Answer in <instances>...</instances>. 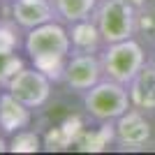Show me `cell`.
Instances as JSON below:
<instances>
[{
  "instance_id": "cell-11",
  "label": "cell",
  "mask_w": 155,
  "mask_h": 155,
  "mask_svg": "<svg viewBox=\"0 0 155 155\" xmlns=\"http://www.w3.org/2000/svg\"><path fill=\"white\" fill-rule=\"evenodd\" d=\"M132 107L139 111H155V65L146 63L143 70L127 84Z\"/></svg>"
},
{
  "instance_id": "cell-12",
  "label": "cell",
  "mask_w": 155,
  "mask_h": 155,
  "mask_svg": "<svg viewBox=\"0 0 155 155\" xmlns=\"http://www.w3.org/2000/svg\"><path fill=\"white\" fill-rule=\"evenodd\" d=\"M97 2L100 0H53V7H56V16L63 23H77V21L91 19L97 9Z\"/></svg>"
},
{
  "instance_id": "cell-21",
  "label": "cell",
  "mask_w": 155,
  "mask_h": 155,
  "mask_svg": "<svg viewBox=\"0 0 155 155\" xmlns=\"http://www.w3.org/2000/svg\"><path fill=\"white\" fill-rule=\"evenodd\" d=\"M0 7H2V0H0Z\"/></svg>"
},
{
  "instance_id": "cell-5",
  "label": "cell",
  "mask_w": 155,
  "mask_h": 155,
  "mask_svg": "<svg viewBox=\"0 0 155 155\" xmlns=\"http://www.w3.org/2000/svg\"><path fill=\"white\" fill-rule=\"evenodd\" d=\"M51 79L37 67H23L16 77L7 84L5 91H9L16 100L28 104L30 109H42L51 97Z\"/></svg>"
},
{
  "instance_id": "cell-14",
  "label": "cell",
  "mask_w": 155,
  "mask_h": 155,
  "mask_svg": "<svg viewBox=\"0 0 155 155\" xmlns=\"http://www.w3.org/2000/svg\"><path fill=\"white\" fill-rule=\"evenodd\" d=\"M143 46L155 49V0L143 2L137 9V35H134Z\"/></svg>"
},
{
  "instance_id": "cell-3",
  "label": "cell",
  "mask_w": 155,
  "mask_h": 155,
  "mask_svg": "<svg viewBox=\"0 0 155 155\" xmlns=\"http://www.w3.org/2000/svg\"><path fill=\"white\" fill-rule=\"evenodd\" d=\"M100 58H102L104 77L125 86L148 63L146 60V46L137 37L120 39V42H114V44H104V49L100 51Z\"/></svg>"
},
{
  "instance_id": "cell-7",
  "label": "cell",
  "mask_w": 155,
  "mask_h": 155,
  "mask_svg": "<svg viewBox=\"0 0 155 155\" xmlns=\"http://www.w3.org/2000/svg\"><path fill=\"white\" fill-rule=\"evenodd\" d=\"M114 132L120 148H141L150 139V123L143 118V111L132 107L114 123Z\"/></svg>"
},
{
  "instance_id": "cell-15",
  "label": "cell",
  "mask_w": 155,
  "mask_h": 155,
  "mask_svg": "<svg viewBox=\"0 0 155 155\" xmlns=\"http://www.w3.org/2000/svg\"><path fill=\"white\" fill-rule=\"evenodd\" d=\"M23 35H26V30L12 16L0 19V51L2 53L19 51V46H23Z\"/></svg>"
},
{
  "instance_id": "cell-20",
  "label": "cell",
  "mask_w": 155,
  "mask_h": 155,
  "mask_svg": "<svg viewBox=\"0 0 155 155\" xmlns=\"http://www.w3.org/2000/svg\"><path fill=\"white\" fill-rule=\"evenodd\" d=\"M2 91H5V88H2V86H0V95H2Z\"/></svg>"
},
{
  "instance_id": "cell-6",
  "label": "cell",
  "mask_w": 155,
  "mask_h": 155,
  "mask_svg": "<svg viewBox=\"0 0 155 155\" xmlns=\"http://www.w3.org/2000/svg\"><path fill=\"white\" fill-rule=\"evenodd\" d=\"M104 79L102 58L97 53H70L63 81L74 93H86Z\"/></svg>"
},
{
  "instance_id": "cell-1",
  "label": "cell",
  "mask_w": 155,
  "mask_h": 155,
  "mask_svg": "<svg viewBox=\"0 0 155 155\" xmlns=\"http://www.w3.org/2000/svg\"><path fill=\"white\" fill-rule=\"evenodd\" d=\"M23 51L28 53L32 67L42 70L51 81H63L65 65H67V58L72 53L67 23L53 19L26 30Z\"/></svg>"
},
{
  "instance_id": "cell-10",
  "label": "cell",
  "mask_w": 155,
  "mask_h": 155,
  "mask_svg": "<svg viewBox=\"0 0 155 155\" xmlns=\"http://www.w3.org/2000/svg\"><path fill=\"white\" fill-rule=\"evenodd\" d=\"M72 42V53H100L104 49V37L95 19H84L67 26Z\"/></svg>"
},
{
  "instance_id": "cell-19",
  "label": "cell",
  "mask_w": 155,
  "mask_h": 155,
  "mask_svg": "<svg viewBox=\"0 0 155 155\" xmlns=\"http://www.w3.org/2000/svg\"><path fill=\"white\" fill-rule=\"evenodd\" d=\"M150 63L155 65V49H153V56H150Z\"/></svg>"
},
{
  "instance_id": "cell-13",
  "label": "cell",
  "mask_w": 155,
  "mask_h": 155,
  "mask_svg": "<svg viewBox=\"0 0 155 155\" xmlns=\"http://www.w3.org/2000/svg\"><path fill=\"white\" fill-rule=\"evenodd\" d=\"M111 141H116V132H114V123H100L95 130H84L77 139L79 150H104Z\"/></svg>"
},
{
  "instance_id": "cell-17",
  "label": "cell",
  "mask_w": 155,
  "mask_h": 155,
  "mask_svg": "<svg viewBox=\"0 0 155 155\" xmlns=\"http://www.w3.org/2000/svg\"><path fill=\"white\" fill-rule=\"evenodd\" d=\"M23 67H26V60L21 58V56H16V51L14 53H2L0 51V86L7 88V84H9Z\"/></svg>"
},
{
  "instance_id": "cell-8",
  "label": "cell",
  "mask_w": 155,
  "mask_h": 155,
  "mask_svg": "<svg viewBox=\"0 0 155 155\" xmlns=\"http://www.w3.org/2000/svg\"><path fill=\"white\" fill-rule=\"evenodd\" d=\"M9 16L23 30H30L46 21L58 19L53 0H9Z\"/></svg>"
},
{
  "instance_id": "cell-4",
  "label": "cell",
  "mask_w": 155,
  "mask_h": 155,
  "mask_svg": "<svg viewBox=\"0 0 155 155\" xmlns=\"http://www.w3.org/2000/svg\"><path fill=\"white\" fill-rule=\"evenodd\" d=\"M93 19L100 26L104 44H114L137 35V7L127 0H100Z\"/></svg>"
},
{
  "instance_id": "cell-16",
  "label": "cell",
  "mask_w": 155,
  "mask_h": 155,
  "mask_svg": "<svg viewBox=\"0 0 155 155\" xmlns=\"http://www.w3.org/2000/svg\"><path fill=\"white\" fill-rule=\"evenodd\" d=\"M42 139L35 130H19L16 134L9 137V141H7V150L9 153H37L42 150Z\"/></svg>"
},
{
  "instance_id": "cell-18",
  "label": "cell",
  "mask_w": 155,
  "mask_h": 155,
  "mask_svg": "<svg viewBox=\"0 0 155 155\" xmlns=\"http://www.w3.org/2000/svg\"><path fill=\"white\" fill-rule=\"evenodd\" d=\"M127 2H132V5H134V7H137V9H139V7H141V5H143V2H148V0H127Z\"/></svg>"
},
{
  "instance_id": "cell-2",
  "label": "cell",
  "mask_w": 155,
  "mask_h": 155,
  "mask_svg": "<svg viewBox=\"0 0 155 155\" xmlns=\"http://www.w3.org/2000/svg\"><path fill=\"white\" fill-rule=\"evenodd\" d=\"M84 109L97 123H116L125 111L132 109L127 86L104 77L100 84L84 93Z\"/></svg>"
},
{
  "instance_id": "cell-9",
  "label": "cell",
  "mask_w": 155,
  "mask_h": 155,
  "mask_svg": "<svg viewBox=\"0 0 155 155\" xmlns=\"http://www.w3.org/2000/svg\"><path fill=\"white\" fill-rule=\"evenodd\" d=\"M30 123H32V109L21 100H16L9 91H2V95H0V132L12 137L19 130L30 127Z\"/></svg>"
}]
</instances>
